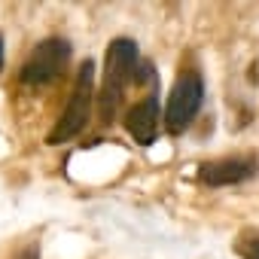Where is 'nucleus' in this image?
<instances>
[{"label": "nucleus", "mask_w": 259, "mask_h": 259, "mask_svg": "<svg viewBox=\"0 0 259 259\" xmlns=\"http://www.w3.org/2000/svg\"><path fill=\"white\" fill-rule=\"evenodd\" d=\"M138 61H141V55H138V43L135 40L119 37V40L110 43L107 58H104V85H101V95H98V116H101V122H113L116 119L122 92L138 73Z\"/></svg>", "instance_id": "1"}, {"label": "nucleus", "mask_w": 259, "mask_h": 259, "mask_svg": "<svg viewBox=\"0 0 259 259\" xmlns=\"http://www.w3.org/2000/svg\"><path fill=\"white\" fill-rule=\"evenodd\" d=\"M92 101H95V64L85 61L79 67V73H76L70 104L61 113V119L55 122V128L49 132L46 144H61V141H70L73 135H79L85 128V122H89V116H92Z\"/></svg>", "instance_id": "2"}, {"label": "nucleus", "mask_w": 259, "mask_h": 259, "mask_svg": "<svg viewBox=\"0 0 259 259\" xmlns=\"http://www.w3.org/2000/svg\"><path fill=\"white\" fill-rule=\"evenodd\" d=\"M201 98H204V82L195 70H186L177 76L174 89H171V98H168V107H165V125L171 135H183L189 122L195 119L198 107H201Z\"/></svg>", "instance_id": "3"}, {"label": "nucleus", "mask_w": 259, "mask_h": 259, "mask_svg": "<svg viewBox=\"0 0 259 259\" xmlns=\"http://www.w3.org/2000/svg\"><path fill=\"white\" fill-rule=\"evenodd\" d=\"M67 58H70V43L67 40H61V37L43 40L28 55V61L22 67V82H28V85H46V82H52L67 67Z\"/></svg>", "instance_id": "4"}, {"label": "nucleus", "mask_w": 259, "mask_h": 259, "mask_svg": "<svg viewBox=\"0 0 259 259\" xmlns=\"http://www.w3.org/2000/svg\"><path fill=\"white\" fill-rule=\"evenodd\" d=\"M256 174V159H241V156H232V159H217V162H204L198 168V180L207 183V186H229V183H244Z\"/></svg>", "instance_id": "5"}, {"label": "nucleus", "mask_w": 259, "mask_h": 259, "mask_svg": "<svg viewBox=\"0 0 259 259\" xmlns=\"http://www.w3.org/2000/svg\"><path fill=\"white\" fill-rule=\"evenodd\" d=\"M125 128L141 147H150L156 141V128H159V101L153 95L138 101L132 110L125 113Z\"/></svg>", "instance_id": "6"}, {"label": "nucleus", "mask_w": 259, "mask_h": 259, "mask_svg": "<svg viewBox=\"0 0 259 259\" xmlns=\"http://www.w3.org/2000/svg\"><path fill=\"white\" fill-rule=\"evenodd\" d=\"M235 250H238V256H244V259H259V232H244V235L235 241Z\"/></svg>", "instance_id": "7"}, {"label": "nucleus", "mask_w": 259, "mask_h": 259, "mask_svg": "<svg viewBox=\"0 0 259 259\" xmlns=\"http://www.w3.org/2000/svg\"><path fill=\"white\" fill-rule=\"evenodd\" d=\"M0 67H4V40H0Z\"/></svg>", "instance_id": "8"}]
</instances>
